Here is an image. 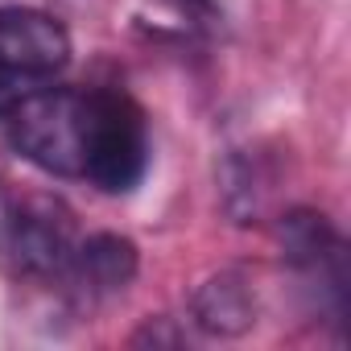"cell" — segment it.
<instances>
[{"label":"cell","instance_id":"1","mask_svg":"<svg viewBox=\"0 0 351 351\" xmlns=\"http://www.w3.org/2000/svg\"><path fill=\"white\" fill-rule=\"evenodd\" d=\"M149 169V124L145 112L124 95L95 87L87 91L83 128V178L108 195H128Z\"/></svg>","mask_w":351,"mask_h":351},{"label":"cell","instance_id":"2","mask_svg":"<svg viewBox=\"0 0 351 351\" xmlns=\"http://www.w3.org/2000/svg\"><path fill=\"white\" fill-rule=\"evenodd\" d=\"M13 149L58 178H83V128H87V91L42 87L25 91L9 116Z\"/></svg>","mask_w":351,"mask_h":351},{"label":"cell","instance_id":"3","mask_svg":"<svg viewBox=\"0 0 351 351\" xmlns=\"http://www.w3.org/2000/svg\"><path fill=\"white\" fill-rule=\"evenodd\" d=\"M75 244V219L58 199H21L0 219V265L25 281H62Z\"/></svg>","mask_w":351,"mask_h":351},{"label":"cell","instance_id":"4","mask_svg":"<svg viewBox=\"0 0 351 351\" xmlns=\"http://www.w3.org/2000/svg\"><path fill=\"white\" fill-rule=\"evenodd\" d=\"M71 62V34L42 9H0V66L21 83H46Z\"/></svg>","mask_w":351,"mask_h":351},{"label":"cell","instance_id":"5","mask_svg":"<svg viewBox=\"0 0 351 351\" xmlns=\"http://www.w3.org/2000/svg\"><path fill=\"white\" fill-rule=\"evenodd\" d=\"M281 244H285V261L293 269H302L310 281H318V289L330 298L335 314L343 318V310H347V248H343L339 232L314 211H293L281 223Z\"/></svg>","mask_w":351,"mask_h":351},{"label":"cell","instance_id":"6","mask_svg":"<svg viewBox=\"0 0 351 351\" xmlns=\"http://www.w3.org/2000/svg\"><path fill=\"white\" fill-rule=\"evenodd\" d=\"M132 277H136V244L116 232H99V236H87L75 244L62 285H71L87 302H104V298L128 289Z\"/></svg>","mask_w":351,"mask_h":351},{"label":"cell","instance_id":"7","mask_svg":"<svg viewBox=\"0 0 351 351\" xmlns=\"http://www.w3.org/2000/svg\"><path fill=\"white\" fill-rule=\"evenodd\" d=\"M252 293L240 273H219L195 293V322L207 335H240L252 326Z\"/></svg>","mask_w":351,"mask_h":351},{"label":"cell","instance_id":"8","mask_svg":"<svg viewBox=\"0 0 351 351\" xmlns=\"http://www.w3.org/2000/svg\"><path fill=\"white\" fill-rule=\"evenodd\" d=\"M21 95H25V91H21V79L0 66V116H9V108H13Z\"/></svg>","mask_w":351,"mask_h":351},{"label":"cell","instance_id":"9","mask_svg":"<svg viewBox=\"0 0 351 351\" xmlns=\"http://www.w3.org/2000/svg\"><path fill=\"white\" fill-rule=\"evenodd\" d=\"M165 5H173L182 17H199V21H211V17H215V5H211V0H165Z\"/></svg>","mask_w":351,"mask_h":351}]
</instances>
